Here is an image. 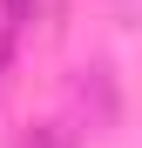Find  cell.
Returning a JSON list of instances; mask_svg holds the SVG:
<instances>
[{"mask_svg":"<svg viewBox=\"0 0 142 148\" xmlns=\"http://www.w3.org/2000/svg\"><path fill=\"white\" fill-rule=\"evenodd\" d=\"M7 7H14V14H27V0H7Z\"/></svg>","mask_w":142,"mask_h":148,"instance_id":"1","label":"cell"}]
</instances>
